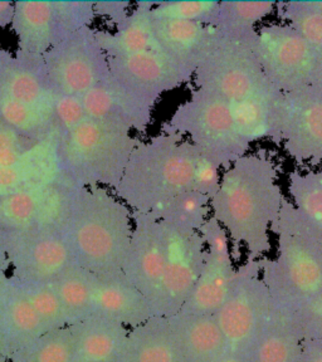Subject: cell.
<instances>
[{
  "label": "cell",
  "mask_w": 322,
  "mask_h": 362,
  "mask_svg": "<svg viewBox=\"0 0 322 362\" xmlns=\"http://www.w3.org/2000/svg\"><path fill=\"white\" fill-rule=\"evenodd\" d=\"M284 199L276 160L260 150L222 171L210 214L226 229L233 247L246 249L247 259L260 260L271 252L272 226Z\"/></svg>",
  "instance_id": "1"
},
{
  "label": "cell",
  "mask_w": 322,
  "mask_h": 362,
  "mask_svg": "<svg viewBox=\"0 0 322 362\" xmlns=\"http://www.w3.org/2000/svg\"><path fill=\"white\" fill-rule=\"evenodd\" d=\"M61 229L74 264L98 278L122 274L134 221L110 189L71 185Z\"/></svg>",
  "instance_id": "2"
},
{
  "label": "cell",
  "mask_w": 322,
  "mask_h": 362,
  "mask_svg": "<svg viewBox=\"0 0 322 362\" xmlns=\"http://www.w3.org/2000/svg\"><path fill=\"white\" fill-rule=\"evenodd\" d=\"M272 234L277 242L276 255L260 259V278L273 308L294 312L322 292V234L287 198Z\"/></svg>",
  "instance_id": "3"
},
{
  "label": "cell",
  "mask_w": 322,
  "mask_h": 362,
  "mask_svg": "<svg viewBox=\"0 0 322 362\" xmlns=\"http://www.w3.org/2000/svg\"><path fill=\"white\" fill-rule=\"evenodd\" d=\"M200 151L185 137L161 131L140 140L119 185L111 192L135 214H150L181 192L192 190Z\"/></svg>",
  "instance_id": "4"
},
{
  "label": "cell",
  "mask_w": 322,
  "mask_h": 362,
  "mask_svg": "<svg viewBox=\"0 0 322 362\" xmlns=\"http://www.w3.org/2000/svg\"><path fill=\"white\" fill-rule=\"evenodd\" d=\"M140 140L130 131L86 119L56 136L59 174L74 187L113 190Z\"/></svg>",
  "instance_id": "5"
},
{
  "label": "cell",
  "mask_w": 322,
  "mask_h": 362,
  "mask_svg": "<svg viewBox=\"0 0 322 362\" xmlns=\"http://www.w3.org/2000/svg\"><path fill=\"white\" fill-rule=\"evenodd\" d=\"M255 35L257 30L247 37L218 30L209 51L192 74L194 88L210 92L226 102L280 95L255 54Z\"/></svg>",
  "instance_id": "6"
},
{
  "label": "cell",
  "mask_w": 322,
  "mask_h": 362,
  "mask_svg": "<svg viewBox=\"0 0 322 362\" xmlns=\"http://www.w3.org/2000/svg\"><path fill=\"white\" fill-rule=\"evenodd\" d=\"M161 131L185 137L223 170L251 148L238 135L228 102L198 88L174 110Z\"/></svg>",
  "instance_id": "7"
},
{
  "label": "cell",
  "mask_w": 322,
  "mask_h": 362,
  "mask_svg": "<svg viewBox=\"0 0 322 362\" xmlns=\"http://www.w3.org/2000/svg\"><path fill=\"white\" fill-rule=\"evenodd\" d=\"M273 312L271 296L260 278V260L246 259L215 321L226 342V355L249 358Z\"/></svg>",
  "instance_id": "8"
},
{
  "label": "cell",
  "mask_w": 322,
  "mask_h": 362,
  "mask_svg": "<svg viewBox=\"0 0 322 362\" xmlns=\"http://www.w3.org/2000/svg\"><path fill=\"white\" fill-rule=\"evenodd\" d=\"M93 1L19 0L14 1L11 30L17 38L16 56L42 59L47 52L79 29L93 27Z\"/></svg>",
  "instance_id": "9"
},
{
  "label": "cell",
  "mask_w": 322,
  "mask_h": 362,
  "mask_svg": "<svg viewBox=\"0 0 322 362\" xmlns=\"http://www.w3.org/2000/svg\"><path fill=\"white\" fill-rule=\"evenodd\" d=\"M255 54L271 85L287 93L322 81V51L284 23L257 28Z\"/></svg>",
  "instance_id": "10"
},
{
  "label": "cell",
  "mask_w": 322,
  "mask_h": 362,
  "mask_svg": "<svg viewBox=\"0 0 322 362\" xmlns=\"http://www.w3.org/2000/svg\"><path fill=\"white\" fill-rule=\"evenodd\" d=\"M40 63L56 96L82 97L110 77L108 56L93 27L68 35L47 52Z\"/></svg>",
  "instance_id": "11"
},
{
  "label": "cell",
  "mask_w": 322,
  "mask_h": 362,
  "mask_svg": "<svg viewBox=\"0 0 322 362\" xmlns=\"http://www.w3.org/2000/svg\"><path fill=\"white\" fill-rule=\"evenodd\" d=\"M4 234L8 274L22 284H51L74 263L61 226Z\"/></svg>",
  "instance_id": "12"
},
{
  "label": "cell",
  "mask_w": 322,
  "mask_h": 362,
  "mask_svg": "<svg viewBox=\"0 0 322 362\" xmlns=\"http://www.w3.org/2000/svg\"><path fill=\"white\" fill-rule=\"evenodd\" d=\"M276 131L277 144L297 164L322 165V81L281 93Z\"/></svg>",
  "instance_id": "13"
},
{
  "label": "cell",
  "mask_w": 322,
  "mask_h": 362,
  "mask_svg": "<svg viewBox=\"0 0 322 362\" xmlns=\"http://www.w3.org/2000/svg\"><path fill=\"white\" fill-rule=\"evenodd\" d=\"M166 235V263L154 315L170 317L180 312L202 272L205 245L199 232L180 230L163 223Z\"/></svg>",
  "instance_id": "14"
},
{
  "label": "cell",
  "mask_w": 322,
  "mask_h": 362,
  "mask_svg": "<svg viewBox=\"0 0 322 362\" xmlns=\"http://www.w3.org/2000/svg\"><path fill=\"white\" fill-rule=\"evenodd\" d=\"M205 245L202 272L180 312L214 315L232 289L237 267L226 229L210 215L199 230Z\"/></svg>",
  "instance_id": "15"
},
{
  "label": "cell",
  "mask_w": 322,
  "mask_h": 362,
  "mask_svg": "<svg viewBox=\"0 0 322 362\" xmlns=\"http://www.w3.org/2000/svg\"><path fill=\"white\" fill-rule=\"evenodd\" d=\"M110 76L135 96L156 106L164 93L192 81V69L163 51L108 57Z\"/></svg>",
  "instance_id": "16"
},
{
  "label": "cell",
  "mask_w": 322,
  "mask_h": 362,
  "mask_svg": "<svg viewBox=\"0 0 322 362\" xmlns=\"http://www.w3.org/2000/svg\"><path fill=\"white\" fill-rule=\"evenodd\" d=\"M132 221L134 229L122 273L153 308L166 263L164 226L150 214L132 213Z\"/></svg>",
  "instance_id": "17"
},
{
  "label": "cell",
  "mask_w": 322,
  "mask_h": 362,
  "mask_svg": "<svg viewBox=\"0 0 322 362\" xmlns=\"http://www.w3.org/2000/svg\"><path fill=\"white\" fill-rule=\"evenodd\" d=\"M71 184L62 176L38 187L0 195V229L21 232L35 226H61Z\"/></svg>",
  "instance_id": "18"
},
{
  "label": "cell",
  "mask_w": 322,
  "mask_h": 362,
  "mask_svg": "<svg viewBox=\"0 0 322 362\" xmlns=\"http://www.w3.org/2000/svg\"><path fill=\"white\" fill-rule=\"evenodd\" d=\"M86 117L130 131L145 134L153 122L155 105L144 101L110 76L81 97Z\"/></svg>",
  "instance_id": "19"
},
{
  "label": "cell",
  "mask_w": 322,
  "mask_h": 362,
  "mask_svg": "<svg viewBox=\"0 0 322 362\" xmlns=\"http://www.w3.org/2000/svg\"><path fill=\"white\" fill-rule=\"evenodd\" d=\"M169 318L179 362H219L226 342L214 315L178 312Z\"/></svg>",
  "instance_id": "20"
},
{
  "label": "cell",
  "mask_w": 322,
  "mask_h": 362,
  "mask_svg": "<svg viewBox=\"0 0 322 362\" xmlns=\"http://www.w3.org/2000/svg\"><path fill=\"white\" fill-rule=\"evenodd\" d=\"M48 332L35 315L21 284L9 274L0 276V334L6 357Z\"/></svg>",
  "instance_id": "21"
},
{
  "label": "cell",
  "mask_w": 322,
  "mask_h": 362,
  "mask_svg": "<svg viewBox=\"0 0 322 362\" xmlns=\"http://www.w3.org/2000/svg\"><path fill=\"white\" fill-rule=\"evenodd\" d=\"M72 336V362H119L129 328L105 317H87L68 326Z\"/></svg>",
  "instance_id": "22"
},
{
  "label": "cell",
  "mask_w": 322,
  "mask_h": 362,
  "mask_svg": "<svg viewBox=\"0 0 322 362\" xmlns=\"http://www.w3.org/2000/svg\"><path fill=\"white\" fill-rule=\"evenodd\" d=\"M92 315L113 320L129 329L155 316L149 300L126 279L124 273L97 277Z\"/></svg>",
  "instance_id": "23"
},
{
  "label": "cell",
  "mask_w": 322,
  "mask_h": 362,
  "mask_svg": "<svg viewBox=\"0 0 322 362\" xmlns=\"http://www.w3.org/2000/svg\"><path fill=\"white\" fill-rule=\"evenodd\" d=\"M154 32L161 49L181 66L195 72L218 30L200 23L154 19Z\"/></svg>",
  "instance_id": "24"
},
{
  "label": "cell",
  "mask_w": 322,
  "mask_h": 362,
  "mask_svg": "<svg viewBox=\"0 0 322 362\" xmlns=\"http://www.w3.org/2000/svg\"><path fill=\"white\" fill-rule=\"evenodd\" d=\"M156 1L142 0L132 6L129 17L113 32L96 29L97 40L106 56H121L146 51H163L154 32L153 11Z\"/></svg>",
  "instance_id": "25"
},
{
  "label": "cell",
  "mask_w": 322,
  "mask_h": 362,
  "mask_svg": "<svg viewBox=\"0 0 322 362\" xmlns=\"http://www.w3.org/2000/svg\"><path fill=\"white\" fill-rule=\"evenodd\" d=\"M119 362H179L169 318L155 315L130 328Z\"/></svg>",
  "instance_id": "26"
},
{
  "label": "cell",
  "mask_w": 322,
  "mask_h": 362,
  "mask_svg": "<svg viewBox=\"0 0 322 362\" xmlns=\"http://www.w3.org/2000/svg\"><path fill=\"white\" fill-rule=\"evenodd\" d=\"M304 337L292 312L273 308L249 362H300Z\"/></svg>",
  "instance_id": "27"
},
{
  "label": "cell",
  "mask_w": 322,
  "mask_h": 362,
  "mask_svg": "<svg viewBox=\"0 0 322 362\" xmlns=\"http://www.w3.org/2000/svg\"><path fill=\"white\" fill-rule=\"evenodd\" d=\"M3 96L35 107L52 108L56 95L47 82L40 59L13 54L8 66Z\"/></svg>",
  "instance_id": "28"
},
{
  "label": "cell",
  "mask_w": 322,
  "mask_h": 362,
  "mask_svg": "<svg viewBox=\"0 0 322 362\" xmlns=\"http://www.w3.org/2000/svg\"><path fill=\"white\" fill-rule=\"evenodd\" d=\"M57 164L56 137L43 142L21 163L0 168V195L38 187L59 177Z\"/></svg>",
  "instance_id": "29"
},
{
  "label": "cell",
  "mask_w": 322,
  "mask_h": 362,
  "mask_svg": "<svg viewBox=\"0 0 322 362\" xmlns=\"http://www.w3.org/2000/svg\"><path fill=\"white\" fill-rule=\"evenodd\" d=\"M280 96L281 93L228 102L233 124L242 140L249 145L263 140L277 144L276 103Z\"/></svg>",
  "instance_id": "30"
},
{
  "label": "cell",
  "mask_w": 322,
  "mask_h": 362,
  "mask_svg": "<svg viewBox=\"0 0 322 362\" xmlns=\"http://www.w3.org/2000/svg\"><path fill=\"white\" fill-rule=\"evenodd\" d=\"M96 281V276L74 263L51 283L61 300L67 326L92 316Z\"/></svg>",
  "instance_id": "31"
},
{
  "label": "cell",
  "mask_w": 322,
  "mask_h": 362,
  "mask_svg": "<svg viewBox=\"0 0 322 362\" xmlns=\"http://www.w3.org/2000/svg\"><path fill=\"white\" fill-rule=\"evenodd\" d=\"M0 119L34 142L48 141L57 136L56 119L52 108L35 107L1 96Z\"/></svg>",
  "instance_id": "32"
},
{
  "label": "cell",
  "mask_w": 322,
  "mask_h": 362,
  "mask_svg": "<svg viewBox=\"0 0 322 362\" xmlns=\"http://www.w3.org/2000/svg\"><path fill=\"white\" fill-rule=\"evenodd\" d=\"M277 9V1H219L218 14L213 25L222 33L234 37H247L255 33L260 23Z\"/></svg>",
  "instance_id": "33"
},
{
  "label": "cell",
  "mask_w": 322,
  "mask_h": 362,
  "mask_svg": "<svg viewBox=\"0 0 322 362\" xmlns=\"http://www.w3.org/2000/svg\"><path fill=\"white\" fill-rule=\"evenodd\" d=\"M156 221L180 230L199 232L210 218V198L195 190H187L150 213Z\"/></svg>",
  "instance_id": "34"
},
{
  "label": "cell",
  "mask_w": 322,
  "mask_h": 362,
  "mask_svg": "<svg viewBox=\"0 0 322 362\" xmlns=\"http://www.w3.org/2000/svg\"><path fill=\"white\" fill-rule=\"evenodd\" d=\"M289 202L322 234V169L289 174Z\"/></svg>",
  "instance_id": "35"
},
{
  "label": "cell",
  "mask_w": 322,
  "mask_h": 362,
  "mask_svg": "<svg viewBox=\"0 0 322 362\" xmlns=\"http://www.w3.org/2000/svg\"><path fill=\"white\" fill-rule=\"evenodd\" d=\"M8 362H72V336L69 328L53 329L28 345L11 352Z\"/></svg>",
  "instance_id": "36"
},
{
  "label": "cell",
  "mask_w": 322,
  "mask_h": 362,
  "mask_svg": "<svg viewBox=\"0 0 322 362\" xmlns=\"http://www.w3.org/2000/svg\"><path fill=\"white\" fill-rule=\"evenodd\" d=\"M217 0H168L156 1L151 11L154 19L200 23L213 25L218 14Z\"/></svg>",
  "instance_id": "37"
},
{
  "label": "cell",
  "mask_w": 322,
  "mask_h": 362,
  "mask_svg": "<svg viewBox=\"0 0 322 362\" xmlns=\"http://www.w3.org/2000/svg\"><path fill=\"white\" fill-rule=\"evenodd\" d=\"M19 284L47 331L68 327L61 300L52 284Z\"/></svg>",
  "instance_id": "38"
},
{
  "label": "cell",
  "mask_w": 322,
  "mask_h": 362,
  "mask_svg": "<svg viewBox=\"0 0 322 362\" xmlns=\"http://www.w3.org/2000/svg\"><path fill=\"white\" fill-rule=\"evenodd\" d=\"M276 11L284 24L322 51V16L306 9L299 0L277 1Z\"/></svg>",
  "instance_id": "39"
},
{
  "label": "cell",
  "mask_w": 322,
  "mask_h": 362,
  "mask_svg": "<svg viewBox=\"0 0 322 362\" xmlns=\"http://www.w3.org/2000/svg\"><path fill=\"white\" fill-rule=\"evenodd\" d=\"M53 113L56 119L57 135L72 130L87 119L81 97L56 96Z\"/></svg>",
  "instance_id": "40"
},
{
  "label": "cell",
  "mask_w": 322,
  "mask_h": 362,
  "mask_svg": "<svg viewBox=\"0 0 322 362\" xmlns=\"http://www.w3.org/2000/svg\"><path fill=\"white\" fill-rule=\"evenodd\" d=\"M304 339H322V292L292 312Z\"/></svg>",
  "instance_id": "41"
},
{
  "label": "cell",
  "mask_w": 322,
  "mask_h": 362,
  "mask_svg": "<svg viewBox=\"0 0 322 362\" xmlns=\"http://www.w3.org/2000/svg\"><path fill=\"white\" fill-rule=\"evenodd\" d=\"M222 169L213 158L200 153L192 176V190L212 198L218 190L222 180Z\"/></svg>",
  "instance_id": "42"
},
{
  "label": "cell",
  "mask_w": 322,
  "mask_h": 362,
  "mask_svg": "<svg viewBox=\"0 0 322 362\" xmlns=\"http://www.w3.org/2000/svg\"><path fill=\"white\" fill-rule=\"evenodd\" d=\"M96 18L101 17L111 23L113 27H119L129 17L134 3L125 0H101L93 1Z\"/></svg>",
  "instance_id": "43"
},
{
  "label": "cell",
  "mask_w": 322,
  "mask_h": 362,
  "mask_svg": "<svg viewBox=\"0 0 322 362\" xmlns=\"http://www.w3.org/2000/svg\"><path fill=\"white\" fill-rule=\"evenodd\" d=\"M300 362H322V339L302 341Z\"/></svg>",
  "instance_id": "44"
},
{
  "label": "cell",
  "mask_w": 322,
  "mask_h": 362,
  "mask_svg": "<svg viewBox=\"0 0 322 362\" xmlns=\"http://www.w3.org/2000/svg\"><path fill=\"white\" fill-rule=\"evenodd\" d=\"M14 16V1H0V29L11 27Z\"/></svg>",
  "instance_id": "45"
},
{
  "label": "cell",
  "mask_w": 322,
  "mask_h": 362,
  "mask_svg": "<svg viewBox=\"0 0 322 362\" xmlns=\"http://www.w3.org/2000/svg\"><path fill=\"white\" fill-rule=\"evenodd\" d=\"M14 53L0 47V98L3 96L4 92V82H6V74L9 62H11V57Z\"/></svg>",
  "instance_id": "46"
},
{
  "label": "cell",
  "mask_w": 322,
  "mask_h": 362,
  "mask_svg": "<svg viewBox=\"0 0 322 362\" xmlns=\"http://www.w3.org/2000/svg\"><path fill=\"white\" fill-rule=\"evenodd\" d=\"M9 266L6 253V234L0 229V276L8 274Z\"/></svg>",
  "instance_id": "47"
},
{
  "label": "cell",
  "mask_w": 322,
  "mask_h": 362,
  "mask_svg": "<svg viewBox=\"0 0 322 362\" xmlns=\"http://www.w3.org/2000/svg\"><path fill=\"white\" fill-rule=\"evenodd\" d=\"M301 6L322 16V0H299Z\"/></svg>",
  "instance_id": "48"
},
{
  "label": "cell",
  "mask_w": 322,
  "mask_h": 362,
  "mask_svg": "<svg viewBox=\"0 0 322 362\" xmlns=\"http://www.w3.org/2000/svg\"><path fill=\"white\" fill-rule=\"evenodd\" d=\"M219 362H249L248 358L244 357L233 356V355H226Z\"/></svg>",
  "instance_id": "49"
},
{
  "label": "cell",
  "mask_w": 322,
  "mask_h": 362,
  "mask_svg": "<svg viewBox=\"0 0 322 362\" xmlns=\"http://www.w3.org/2000/svg\"><path fill=\"white\" fill-rule=\"evenodd\" d=\"M0 356L6 357V345H4V341L1 339V334H0Z\"/></svg>",
  "instance_id": "50"
},
{
  "label": "cell",
  "mask_w": 322,
  "mask_h": 362,
  "mask_svg": "<svg viewBox=\"0 0 322 362\" xmlns=\"http://www.w3.org/2000/svg\"><path fill=\"white\" fill-rule=\"evenodd\" d=\"M0 362H8V360H6V357L0 356Z\"/></svg>",
  "instance_id": "51"
}]
</instances>
